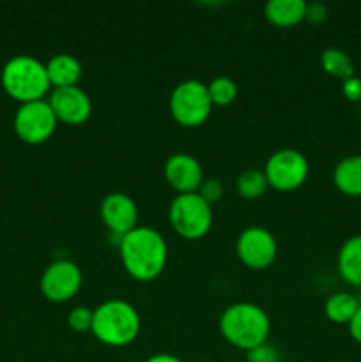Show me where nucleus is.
<instances>
[{
  "mask_svg": "<svg viewBox=\"0 0 361 362\" xmlns=\"http://www.w3.org/2000/svg\"><path fill=\"white\" fill-rule=\"evenodd\" d=\"M120 258L124 269L140 281H149L161 274L166 265V243L161 233L149 226H137L120 237Z\"/></svg>",
  "mask_w": 361,
  "mask_h": 362,
  "instance_id": "f257e3e1",
  "label": "nucleus"
},
{
  "mask_svg": "<svg viewBox=\"0 0 361 362\" xmlns=\"http://www.w3.org/2000/svg\"><path fill=\"white\" fill-rule=\"evenodd\" d=\"M269 329L271 324L268 313L251 303L232 304L219 318V331L227 341L246 352L265 343Z\"/></svg>",
  "mask_w": 361,
  "mask_h": 362,
  "instance_id": "f03ea898",
  "label": "nucleus"
},
{
  "mask_svg": "<svg viewBox=\"0 0 361 362\" xmlns=\"http://www.w3.org/2000/svg\"><path fill=\"white\" fill-rule=\"evenodd\" d=\"M91 331L105 345H130L140 331V317L138 311L126 300H106L94 310Z\"/></svg>",
  "mask_w": 361,
  "mask_h": 362,
  "instance_id": "7ed1b4c3",
  "label": "nucleus"
},
{
  "mask_svg": "<svg viewBox=\"0 0 361 362\" xmlns=\"http://www.w3.org/2000/svg\"><path fill=\"white\" fill-rule=\"evenodd\" d=\"M2 87L21 105L39 101L50 88L46 64L30 55L13 57L2 69Z\"/></svg>",
  "mask_w": 361,
  "mask_h": 362,
  "instance_id": "20e7f679",
  "label": "nucleus"
},
{
  "mask_svg": "<svg viewBox=\"0 0 361 362\" xmlns=\"http://www.w3.org/2000/svg\"><path fill=\"white\" fill-rule=\"evenodd\" d=\"M170 223L179 235L200 239L212 225L211 205L198 193L177 194L170 204Z\"/></svg>",
  "mask_w": 361,
  "mask_h": 362,
  "instance_id": "39448f33",
  "label": "nucleus"
},
{
  "mask_svg": "<svg viewBox=\"0 0 361 362\" xmlns=\"http://www.w3.org/2000/svg\"><path fill=\"white\" fill-rule=\"evenodd\" d=\"M212 108L207 85L198 80L180 81L170 94V112L173 119L188 127L200 126Z\"/></svg>",
  "mask_w": 361,
  "mask_h": 362,
  "instance_id": "423d86ee",
  "label": "nucleus"
},
{
  "mask_svg": "<svg viewBox=\"0 0 361 362\" xmlns=\"http://www.w3.org/2000/svg\"><path fill=\"white\" fill-rule=\"evenodd\" d=\"M57 127V117L45 99L23 103L14 117V131L25 144L38 145L48 140Z\"/></svg>",
  "mask_w": 361,
  "mask_h": 362,
  "instance_id": "0eeeda50",
  "label": "nucleus"
},
{
  "mask_svg": "<svg viewBox=\"0 0 361 362\" xmlns=\"http://www.w3.org/2000/svg\"><path fill=\"white\" fill-rule=\"evenodd\" d=\"M264 173L268 184L275 189H296L306 180L308 161L296 148H280L269 156Z\"/></svg>",
  "mask_w": 361,
  "mask_h": 362,
  "instance_id": "6e6552de",
  "label": "nucleus"
},
{
  "mask_svg": "<svg viewBox=\"0 0 361 362\" xmlns=\"http://www.w3.org/2000/svg\"><path fill=\"white\" fill-rule=\"evenodd\" d=\"M81 286V271L74 262L57 260L41 276L42 296L53 303L71 299Z\"/></svg>",
  "mask_w": 361,
  "mask_h": 362,
  "instance_id": "1a4fd4ad",
  "label": "nucleus"
},
{
  "mask_svg": "<svg viewBox=\"0 0 361 362\" xmlns=\"http://www.w3.org/2000/svg\"><path fill=\"white\" fill-rule=\"evenodd\" d=\"M237 255L241 262L250 269H265L275 262L276 258V240L262 226H250L243 230L237 237Z\"/></svg>",
  "mask_w": 361,
  "mask_h": 362,
  "instance_id": "9d476101",
  "label": "nucleus"
},
{
  "mask_svg": "<svg viewBox=\"0 0 361 362\" xmlns=\"http://www.w3.org/2000/svg\"><path fill=\"white\" fill-rule=\"evenodd\" d=\"M57 120L66 124H81L88 119L92 112V103L87 92L80 87L53 88L48 99Z\"/></svg>",
  "mask_w": 361,
  "mask_h": 362,
  "instance_id": "9b49d317",
  "label": "nucleus"
},
{
  "mask_svg": "<svg viewBox=\"0 0 361 362\" xmlns=\"http://www.w3.org/2000/svg\"><path fill=\"white\" fill-rule=\"evenodd\" d=\"M101 218L106 228L124 237L137 228L138 209L133 198L124 193H110L101 202Z\"/></svg>",
  "mask_w": 361,
  "mask_h": 362,
  "instance_id": "f8f14e48",
  "label": "nucleus"
},
{
  "mask_svg": "<svg viewBox=\"0 0 361 362\" xmlns=\"http://www.w3.org/2000/svg\"><path fill=\"white\" fill-rule=\"evenodd\" d=\"M165 177L166 182L183 193H197L200 187L202 180V166L193 156L186 154V152H177L172 154L165 163Z\"/></svg>",
  "mask_w": 361,
  "mask_h": 362,
  "instance_id": "ddd939ff",
  "label": "nucleus"
},
{
  "mask_svg": "<svg viewBox=\"0 0 361 362\" xmlns=\"http://www.w3.org/2000/svg\"><path fill=\"white\" fill-rule=\"evenodd\" d=\"M46 73H48L50 85H53V88L74 87L81 78V64L76 57L69 55V53H59L48 60Z\"/></svg>",
  "mask_w": 361,
  "mask_h": 362,
  "instance_id": "4468645a",
  "label": "nucleus"
},
{
  "mask_svg": "<svg viewBox=\"0 0 361 362\" xmlns=\"http://www.w3.org/2000/svg\"><path fill=\"white\" fill-rule=\"evenodd\" d=\"M340 276L354 286H361V235H353L342 244L336 258Z\"/></svg>",
  "mask_w": 361,
  "mask_h": 362,
  "instance_id": "2eb2a0df",
  "label": "nucleus"
},
{
  "mask_svg": "<svg viewBox=\"0 0 361 362\" xmlns=\"http://www.w3.org/2000/svg\"><path fill=\"white\" fill-rule=\"evenodd\" d=\"M264 13L271 23L278 27H292L304 20L306 2L304 0H269L264 7Z\"/></svg>",
  "mask_w": 361,
  "mask_h": 362,
  "instance_id": "dca6fc26",
  "label": "nucleus"
},
{
  "mask_svg": "<svg viewBox=\"0 0 361 362\" xmlns=\"http://www.w3.org/2000/svg\"><path fill=\"white\" fill-rule=\"evenodd\" d=\"M333 180L342 193L350 197L361 194V154H353L338 161L333 172Z\"/></svg>",
  "mask_w": 361,
  "mask_h": 362,
  "instance_id": "f3484780",
  "label": "nucleus"
},
{
  "mask_svg": "<svg viewBox=\"0 0 361 362\" xmlns=\"http://www.w3.org/2000/svg\"><path fill=\"white\" fill-rule=\"evenodd\" d=\"M357 303L356 297L349 292H335L328 297L324 304L326 317L335 324H349L350 318L356 313Z\"/></svg>",
  "mask_w": 361,
  "mask_h": 362,
  "instance_id": "a211bd4d",
  "label": "nucleus"
},
{
  "mask_svg": "<svg viewBox=\"0 0 361 362\" xmlns=\"http://www.w3.org/2000/svg\"><path fill=\"white\" fill-rule=\"evenodd\" d=\"M321 64L322 69L328 74H331V76L342 78V80L354 76L353 60L340 48H326L321 53Z\"/></svg>",
  "mask_w": 361,
  "mask_h": 362,
  "instance_id": "6ab92c4d",
  "label": "nucleus"
},
{
  "mask_svg": "<svg viewBox=\"0 0 361 362\" xmlns=\"http://www.w3.org/2000/svg\"><path fill=\"white\" fill-rule=\"evenodd\" d=\"M268 179H265V173L258 168H250L244 170L236 180V189L246 200H255V198H260L262 194L268 189Z\"/></svg>",
  "mask_w": 361,
  "mask_h": 362,
  "instance_id": "aec40b11",
  "label": "nucleus"
},
{
  "mask_svg": "<svg viewBox=\"0 0 361 362\" xmlns=\"http://www.w3.org/2000/svg\"><path fill=\"white\" fill-rule=\"evenodd\" d=\"M207 92L212 105L227 106L234 103V99L237 98V85L230 78L218 76L207 85Z\"/></svg>",
  "mask_w": 361,
  "mask_h": 362,
  "instance_id": "412c9836",
  "label": "nucleus"
},
{
  "mask_svg": "<svg viewBox=\"0 0 361 362\" xmlns=\"http://www.w3.org/2000/svg\"><path fill=\"white\" fill-rule=\"evenodd\" d=\"M92 320H94V310H88L85 306H78L71 310V313L67 315V324L73 331L85 332L92 329Z\"/></svg>",
  "mask_w": 361,
  "mask_h": 362,
  "instance_id": "4be33fe9",
  "label": "nucleus"
},
{
  "mask_svg": "<svg viewBox=\"0 0 361 362\" xmlns=\"http://www.w3.org/2000/svg\"><path fill=\"white\" fill-rule=\"evenodd\" d=\"M248 362H280V352L268 341L248 350Z\"/></svg>",
  "mask_w": 361,
  "mask_h": 362,
  "instance_id": "5701e85b",
  "label": "nucleus"
},
{
  "mask_svg": "<svg viewBox=\"0 0 361 362\" xmlns=\"http://www.w3.org/2000/svg\"><path fill=\"white\" fill-rule=\"evenodd\" d=\"M209 205L218 202L223 194V186L218 179H207V180H202L200 187L197 191Z\"/></svg>",
  "mask_w": 361,
  "mask_h": 362,
  "instance_id": "b1692460",
  "label": "nucleus"
},
{
  "mask_svg": "<svg viewBox=\"0 0 361 362\" xmlns=\"http://www.w3.org/2000/svg\"><path fill=\"white\" fill-rule=\"evenodd\" d=\"M342 90L345 98L350 99V101H361V78L350 76L343 80Z\"/></svg>",
  "mask_w": 361,
  "mask_h": 362,
  "instance_id": "393cba45",
  "label": "nucleus"
},
{
  "mask_svg": "<svg viewBox=\"0 0 361 362\" xmlns=\"http://www.w3.org/2000/svg\"><path fill=\"white\" fill-rule=\"evenodd\" d=\"M326 16H328V9H326L324 4H306V14H304V18L308 21H311V23H321V21L326 20Z\"/></svg>",
  "mask_w": 361,
  "mask_h": 362,
  "instance_id": "a878e982",
  "label": "nucleus"
},
{
  "mask_svg": "<svg viewBox=\"0 0 361 362\" xmlns=\"http://www.w3.org/2000/svg\"><path fill=\"white\" fill-rule=\"evenodd\" d=\"M349 332H350V336H353L354 341L361 343V303H360V306H357L354 317L350 318Z\"/></svg>",
  "mask_w": 361,
  "mask_h": 362,
  "instance_id": "bb28decb",
  "label": "nucleus"
},
{
  "mask_svg": "<svg viewBox=\"0 0 361 362\" xmlns=\"http://www.w3.org/2000/svg\"><path fill=\"white\" fill-rule=\"evenodd\" d=\"M145 362H183V361L177 359L176 356H170V354H156V356L149 357Z\"/></svg>",
  "mask_w": 361,
  "mask_h": 362,
  "instance_id": "cd10ccee",
  "label": "nucleus"
}]
</instances>
